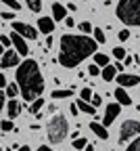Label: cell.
<instances>
[{"mask_svg":"<svg viewBox=\"0 0 140 151\" xmlns=\"http://www.w3.org/2000/svg\"><path fill=\"white\" fill-rule=\"evenodd\" d=\"M25 4L31 13H40L42 11V0H25Z\"/></svg>","mask_w":140,"mask_h":151,"instance_id":"cell-22","label":"cell"},{"mask_svg":"<svg viewBox=\"0 0 140 151\" xmlns=\"http://www.w3.org/2000/svg\"><path fill=\"white\" fill-rule=\"evenodd\" d=\"M75 107H77V111H84V113H90V116H94L96 113V109L90 105V103H84L82 99H77V103H73Z\"/></svg>","mask_w":140,"mask_h":151,"instance_id":"cell-17","label":"cell"},{"mask_svg":"<svg viewBox=\"0 0 140 151\" xmlns=\"http://www.w3.org/2000/svg\"><path fill=\"white\" fill-rule=\"evenodd\" d=\"M69 109H71V113H73V116H77V107H75L73 103H71V107H69Z\"/></svg>","mask_w":140,"mask_h":151,"instance_id":"cell-42","label":"cell"},{"mask_svg":"<svg viewBox=\"0 0 140 151\" xmlns=\"http://www.w3.org/2000/svg\"><path fill=\"white\" fill-rule=\"evenodd\" d=\"M38 29L42 32V34H46V36H50L54 32V21H52L50 17H40L38 19Z\"/></svg>","mask_w":140,"mask_h":151,"instance_id":"cell-12","label":"cell"},{"mask_svg":"<svg viewBox=\"0 0 140 151\" xmlns=\"http://www.w3.org/2000/svg\"><path fill=\"white\" fill-rule=\"evenodd\" d=\"M0 128H2V132H13L15 130V126H13L11 120H2V122H0Z\"/></svg>","mask_w":140,"mask_h":151,"instance_id":"cell-26","label":"cell"},{"mask_svg":"<svg viewBox=\"0 0 140 151\" xmlns=\"http://www.w3.org/2000/svg\"><path fill=\"white\" fill-rule=\"evenodd\" d=\"M94 109L98 107V105H103V97H101V94H96V92H92V103H90Z\"/></svg>","mask_w":140,"mask_h":151,"instance_id":"cell-29","label":"cell"},{"mask_svg":"<svg viewBox=\"0 0 140 151\" xmlns=\"http://www.w3.org/2000/svg\"><path fill=\"white\" fill-rule=\"evenodd\" d=\"M4 103H6V97H4V92L0 90V113H2V109H4Z\"/></svg>","mask_w":140,"mask_h":151,"instance_id":"cell-35","label":"cell"},{"mask_svg":"<svg viewBox=\"0 0 140 151\" xmlns=\"http://www.w3.org/2000/svg\"><path fill=\"white\" fill-rule=\"evenodd\" d=\"M113 57H115L117 61H124V59H126V48H121V46L113 48Z\"/></svg>","mask_w":140,"mask_h":151,"instance_id":"cell-24","label":"cell"},{"mask_svg":"<svg viewBox=\"0 0 140 151\" xmlns=\"http://www.w3.org/2000/svg\"><path fill=\"white\" fill-rule=\"evenodd\" d=\"M0 88H6V78H4V73H0Z\"/></svg>","mask_w":140,"mask_h":151,"instance_id":"cell-39","label":"cell"},{"mask_svg":"<svg viewBox=\"0 0 140 151\" xmlns=\"http://www.w3.org/2000/svg\"><path fill=\"white\" fill-rule=\"evenodd\" d=\"M63 21H65V25H67V27H73V25H75V21H73V17H65Z\"/></svg>","mask_w":140,"mask_h":151,"instance_id":"cell-36","label":"cell"},{"mask_svg":"<svg viewBox=\"0 0 140 151\" xmlns=\"http://www.w3.org/2000/svg\"><path fill=\"white\" fill-rule=\"evenodd\" d=\"M117 38H119V40H121V42H126L128 38H130V32H128V29H121V32L117 34Z\"/></svg>","mask_w":140,"mask_h":151,"instance_id":"cell-34","label":"cell"},{"mask_svg":"<svg viewBox=\"0 0 140 151\" xmlns=\"http://www.w3.org/2000/svg\"><path fill=\"white\" fill-rule=\"evenodd\" d=\"M86 145H88V141H86V139H82V137H77V139L73 141V149H84Z\"/></svg>","mask_w":140,"mask_h":151,"instance_id":"cell-27","label":"cell"},{"mask_svg":"<svg viewBox=\"0 0 140 151\" xmlns=\"http://www.w3.org/2000/svg\"><path fill=\"white\" fill-rule=\"evenodd\" d=\"M79 97H82L84 103H90V99H92V90H90V88H82V90H79Z\"/></svg>","mask_w":140,"mask_h":151,"instance_id":"cell-25","label":"cell"},{"mask_svg":"<svg viewBox=\"0 0 140 151\" xmlns=\"http://www.w3.org/2000/svg\"><path fill=\"white\" fill-rule=\"evenodd\" d=\"M9 40H11V44H13V46L17 48V50H15L17 55H23V57H25V55L29 52V48H27V44H25V40H23V38H21V36H17L15 32H13V34L9 36Z\"/></svg>","mask_w":140,"mask_h":151,"instance_id":"cell-10","label":"cell"},{"mask_svg":"<svg viewBox=\"0 0 140 151\" xmlns=\"http://www.w3.org/2000/svg\"><path fill=\"white\" fill-rule=\"evenodd\" d=\"M138 132H140V124H138L136 120H126V122L121 124V128H119V139H117L119 145L138 139Z\"/></svg>","mask_w":140,"mask_h":151,"instance_id":"cell-5","label":"cell"},{"mask_svg":"<svg viewBox=\"0 0 140 151\" xmlns=\"http://www.w3.org/2000/svg\"><path fill=\"white\" fill-rule=\"evenodd\" d=\"M0 151H2V147H0Z\"/></svg>","mask_w":140,"mask_h":151,"instance_id":"cell-47","label":"cell"},{"mask_svg":"<svg viewBox=\"0 0 140 151\" xmlns=\"http://www.w3.org/2000/svg\"><path fill=\"white\" fill-rule=\"evenodd\" d=\"M0 2H4L9 9H13V11H19V9H21V4H19L17 2V0H0Z\"/></svg>","mask_w":140,"mask_h":151,"instance_id":"cell-28","label":"cell"},{"mask_svg":"<svg viewBox=\"0 0 140 151\" xmlns=\"http://www.w3.org/2000/svg\"><path fill=\"white\" fill-rule=\"evenodd\" d=\"M115 15L126 25L138 27L140 25V0H119Z\"/></svg>","mask_w":140,"mask_h":151,"instance_id":"cell-4","label":"cell"},{"mask_svg":"<svg viewBox=\"0 0 140 151\" xmlns=\"http://www.w3.org/2000/svg\"><path fill=\"white\" fill-rule=\"evenodd\" d=\"M0 46H2V48H9V46H11V40H9V36H6V34L0 36Z\"/></svg>","mask_w":140,"mask_h":151,"instance_id":"cell-31","label":"cell"},{"mask_svg":"<svg viewBox=\"0 0 140 151\" xmlns=\"http://www.w3.org/2000/svg\"><path fill=\"white\" fill-rule=\"evenodd\" d=\"M101 76H103V80H105V82H111V80H115L117 71H115V67L109 63L107 67H103V69H101Z\"/></svg>","mask_w":140,"mask_h":151,"instance_id":"cell-16","label":"cell"},{"mask_svg":"<svg viewBox=\"0 0 140 151\" xmlns=\"http://www.w3.org/2000/svg\"><path fill=\"white\" fill-rule=\"evenodd\" d=\"M84 149H86V151H94V145H86Z\"/></svg>","mask_w":140,"mask_h":151,"instance_id":"cell-44","label":"cell"},{"mask_svg":"<svg viewBox=\"0 0 140 151\" xmlns=\"http://www.w3.org/2000/svg\"><path fill=\"white\" fill-rule=\"evenodd\" d=\"M94 65L96 67H107L109 65V57L105 52H94Z\"/></svg>","mask_w":140,"mask_h":151,"instance_id":"cell-19","label":"cell"},{"mask_svg":"<svg viewBox=\"0 0 140 151\" xmlns=\"http://www.w3.org/2000/svg\"><path fill=\"white\" fill-rule=\"evenodd\" d=\"M69 134V122L67 118L63 116L61 111H56L54 116L48 120V126H46V137L52 145H59V143H63Z\"/></svg>","mask_w":140,"mask_h":151,"instance_id":"cell-3","label":"cell"},{"mask_svg":"<svg viewBox=\"0 0 140 151\" xmlns=\"http://www.w3.org/2000/svg\"><path fill=\"white\" fill-rule=\"evenodd\" d=\"M67 17V11H65V6L63 4H59V2H52V21L56 19V21H63V19Z\"/></svg>","mask_w":140,"mask_h":151,"instance_id":"cell-15","label":"cell"},{"mask_svg":"<svg viewBox=\"0 0 140 151\" xmlns=\"http://www.w3.org/2000/svg\"><path fill=\"white\" fill-rule=\"evenodd\" d=\"M19 94V90H17V84H6V92H4V97H9V99H15Z\"/></svg>","mask_w":140,"mask_h":151,"instance_id":"cell-23","label":"cell"},{"mask_svg":"<svg viewBox=\"0 0 140 151\" xmlns=\"http://www.w3.org/2000/svg\"><path fill=\"white\" fill-rule=\"evenodd\" d=\"M36 151H52V149H50V147H48V145H40V147H38V149H36Z\"/></svg>","mask_w":140,"mask_h":151,"instance_id":"cell-40","label":"cell"},{"mask_svg":"<svg viewBox=\"0 0 140 151\" xmlns=\"http://www.w3.org/2000/svg\"><path fill=\"white\" fill-rule=\"evenodd\" d=\"M44 107V99L40 97V99H36L34 103H29V113H34V116H38L40 113V109Z\"/></svg>","mask_w":140,"mask_h":151,"instance_id":"cell-21","label":"cell"},{"mask_svg":"<svg viewBox=\"0 0 140 151\" xmlns=\"http://www.w3.org/2000/svg\"><path fill=\"white\" fill-rule=\"evenodd\" d=\"M79 29H82V32H84V36H86V34H90V32H92V25H90L88 21H84V23H79Z\"/></svg>","mask_w":140,"mask_h":151,"instance_id":"cell-33","label":"cell"},{"mask_svg":"<svg viewBox=\"0 0 140 151\" xmlns=\"http://www.w3.org/2000/svg\"><path fill=\"white\" fill-rule=\"evenodd\" d=\"M6 151H13V149H6Z\"/></svg>","mask_w":140,"mask_h":151,"instance_id":"cell-46","label":"cell"},{"mask_svg":"<svg viewBox=\"0 0 140 151\" xmlns=\"http://www.w3.org/2000/svg\"><path fill=\"white\" fill-rule=\"evenodd\" d=\"M13 32L21 38H27V40H36L38 38V29L29 23H21V21H13Z\"/></svg>","mask_w":140,"mask_h":151,"instance_id":"cell-6","label":"cell"},{"mask_svg":"<svg viewBox=\"0 0 140 151\" xmlns=\"http://www.w3.org/2000/svg\"><path fill=\"white\" fill-rule=\"evenodd\" d=\"M65 11H77V6H75V4H73V2H69V4H67V6H65Z\"/></svg>","mask_w":140,"mask_h":151,"instance_id":"cell-41","label":"cell"},{"mask_svg":"<svg viewBox=\"0 0 140 151\" xmlns=\"http://www.w3.org/2000/svg\"><path fill=\"white\" fill-rule=\"evenodd\" d=\"M0 17H2L4 21H6V19H15V13H6V11H4L2 15H0Z\"/></svg>","mask_w":140,"mask_h":151,"instance_id":"cell-38","label":"cell"},{"mask_svg":"<svg viewBox=\"0 0 140 151\" xmlns=\"http://www.w3.org/2000/svg\"><path fill=\"white\" fill-rule=\"evenodd\" d=\"M92 34H94L92 40H94L96 44H105V42H107V36H105V32H103L101 27H92Z\"/></svg>","mask_w":140,"mask_h":151,"instance_id":"cell-20","label":"cell"},{"mask_svg":"<svg viewBox=\"0 0 140 151\" xmlns=\"http://www.w3.org/2000/svg\"><path fill=\"white\" fill-rule=\"evenodd\" d=\"M69 97H73V88H67V90H52V94H50V99H69Z\"/></svg>","mask_w":140,"mask_h":151,"instance_id":"cell-18","label":"cell"},{"mask_svg":"<svg viewBox=\"0 0 140 151\" xmlns=\"http://www.w3.org/2000/svg\"><path fill=\"white\" fill-rule=\"evenodd\" d=\"M113 97L117 99V105H119V107H121V105H132V97H130L124 88H115Z\"/></svg>","mask_w":140,"mask_h":151,"instance_id":"cell-13","label":"cell"},{"mask_svg":"<svg viewBox=\"0 0 140 151\" xmlns=\"http://www.w3.org/2000/svg\"><path fill=\"white\" fill-rule=\"evenodd\" d=\"M126 151H140V139H134V141L130 143V147H128Z\"/></svg>","mask_w":140,"mask_h":151,"instance_id":"cell-30","label":"cell"},{"mask_svg":"<svg viewBox=\"0 0 140 151\" xmlns=\"http://www.w3.org/2000/svg\"><path fill=\"white\" fill-rule=\"evenodd\" d=\"M15 80H17V90L21 92L23 101L34 103L36 99L42 97L44 78H42V71H40V65L34 59H25L23 63L17 65Z\"/></svg>","mask_w":140,"mask_h":151,"instance_id":"cell-2","label":"cell"},{"mask_svg":"<svg viewBox=\"0 0 140 151\" xmlns=\"http://www.w3.org/2000/svg\"><path fill=\"white\" fill-rule=\"evenodd\" d=\"M132 63H134V57H128V55H126V59H124V63H121V65L126 67V65H132Z\"/></svg>","mask_w":140,"mask_h":151,"instance_id":"cell-37","label":"cell"},{"mask_svg":"<svg viewBox=\"0 0 140 151\" xmlns=\"http://www.w3.org/2000/svg\"><path fill=\"white\" fill-rule=\"evenodd\" d=\"M21 109H23V107H21V103H19L17 99H11V101L6 103V120H11V122H13V120L19 116V113H21Z\"/></svg>","mask_w":140,"mask_h":151,"instance_id":"cell-11","label":"cell"},{"mask_svg":"<svg viewBox=\"0 0 140 151\" xmlns=\"http://www.w3.org/2000/svg\"><path fill=\"white\" fill-rule=\"evenodd\" d=\"M115 82L119 84V88H132L140 82V78L136 73H119V76H115Z\"/></svg>","mask_w":140,"mask_h":151,"instance_id":"cell-9","label":"cell"},{"mask_svg":"<svg viewBox=\"0 0 140 151\" xmlns=\"http://www.w3.org/2000/svg\"><path fill=\"white\" fill-rule=\"evenodd\" d=\"M96 42L90 36H73L65 34L61 38V48H59V65L65 69H73L82 63L86 57L96 52Z\"/></svg>","mask_w":140,"mask_h":151,"instance_id":"cell-1","label":"cell"},{"mask_svg":"<svg viewBox=\"0 0 140 151\" xmlns=\"http://www.w3.org/2000/svg\"><path fill=\"white\" fill-rule=\"evenodd\" d=\"M2 59H0V67L2 69H9V67H17L19 63H21V59H19V55L15 52V50H11V48H6L2 55Z\"/></svg>","mask_w":140,"mask_h":151,"instance_id":"cell-7","label":"cell"},{"mask_svg":"<svg viewBox=\"0 0 140 151\" xmlns=\"http://www.w3.org/2000/svg\"><path fill=\"white\" fill-rule=\"evenodd\" d=\"M17 151H31V149H29L27 145H23V147H17Z\"/></svg>","mask_w":140,"mask_h":151,"instance_id":"cell-43","label":"cell"},{"mask_svg":"<svg viewBox=\"0 0 140 151\" xmlns=\"http://www.w3.org/2000/svg\"><path fill=\"white\" fill-rule=\"evenodd\" d=\"M119 111H121V107H119L117 103H109V105H107V109H105V116H103V126H105V128H109V126H111V124L117 120Z\"/></svg>","mask_w":140,"mask_h":151,"instance_id":"cell-8","label":"cell"},{"mask_svg":"<svg viewBox=\"0 0 140 151\" xmlns=\"http://www.w3.org/2000/svg\"><path fill=\"white\" fill-rule=\"evenodd\" d=\"M2 52H4V48H2V46H0V55H2Z\"/></svg>","mask_w":140,"mask_h":151,"instance_id":"cell-45","label":"cell"},{"mask_svg":"<svg viewBox=\"0 0 140 151\" xmlns=\"http://www.w3.org/2000/svg\"><path fill=\"white\" fill-rule=\"evenodd\" d=\"M88 73L92 76V78H94V76H101V67H96V65H88Z\"/></svg>","mask_w":140,"mask_h":151,"instance_id":"cell-32","label":"cell"},{"mask_svg":"<svg viewBox=\"0 0 140 151\" xmlns=\"http://www.w3.org/2000/svg\"><path fill=\"white\" fill-rule=\"evenodd\" d=\"M90 130L94 132V134H96L98 139H103V141H107V139H109V132H107V128H105L103 124H98V122H90Z\"/></svg>","mask_w":140,"mask_h":151,"instance_id":"cell-14","label":"cell"}]
</instances>
